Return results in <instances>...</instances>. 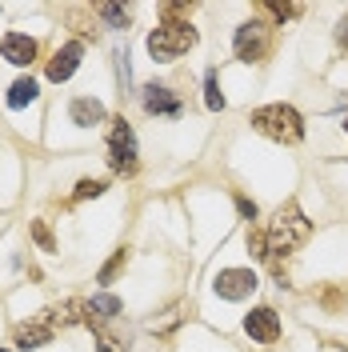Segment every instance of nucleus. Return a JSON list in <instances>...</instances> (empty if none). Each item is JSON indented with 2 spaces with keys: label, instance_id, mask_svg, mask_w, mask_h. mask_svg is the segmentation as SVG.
I'll use <instances>...</instances> for the list:
<instances>
[{
  "label": "nucleus",
  "instance_id": "f257e3e1",
  "mask_svg": "<svg viewBox=\"0 0 348 352\" xmlns=\"http://www.w3.org/2000/svg\"><path fill=\"white\" fill-rule=\"evenodd\" d=\"M312 236V220L296 208V204H284L276 217L268 220L264 228V241H268V256H288L296 244H305Z\"/></svg>",
  "mask_w": 348,
  "mask_h": 352
},
{
  "label": "nucleus",
  "instance_id": "f03ea898",
  "mask_svg": "<svg viewBox=\"0 0 348 352\" xmlns=\"http://www.w3.org/2000/svg\"><path fill=\"white\" fill-rule=\"evenodd\" d=\"M252 129L268 140H276V144H296L305 136V120L292 104H268V109L252 112Z\"/></svg>",
  "mask_w": 348,
  "mask_h": 352
},
{
  "label": "nucleus",
  "instance_id": "7ed1b4c3",
  "mask_svg": "<svg viewBox=\"0 0 348 352\" xmlns=\"http://www.w3.org/2000/svg\"><path fill=\"white\" fill-rule=\"evenodd\" d=\"M196 44V28L188 24H176V21H164L160 28H153V36H149V52H153V60H176L180 52H188Z\"/></svg>",
  "mask_w": 348,
  "mask_h": 352
},
{
  "label": "nucleus",
  "instance_id": "20e7f679",
  "mask_svg": "<svg viewBox=\"0 0 348 352\" xmlns=\"http://www.w3.org/2000/svg\"><path fill=\"white\" fill-rule=\"evenodd\" d=\"M109 168L120 176L136 173V132L124 116H116L109 129Z\"/></svg>",
  "mask_w": 348,
  "mask_h": 352
},
{
  "label": "nucleus",
  "instance_id": "39448f33",
  "mask_svg": "<svg viewBox=\"0 0 348 352\" xmlns=\"http://www.w3.org/2000/svg\"><path fill=\"white\" fill-rule=\"evenodd\" d=\"M237 56L240 60H248V65H257V60H264L268 56V48H272V36H268V24L261 21H248L237 28Z\"/></svg>",
  "mask_w": 348,
  "mask_h": 352
},
{
  "label": "nucleus",
  "instance_id": "423d86ee",
  "mask_svg": "<svg viewBox=\"0 0 348 352\" xmlns=\"http://www.w3.org/2000/svg\"><path fill=\"white\" fill-rule=\"evenodd\" d=\"M213 288H217V296H224V300H244L257 288V272L252 268H224V272H217Z\"/></svg>",
  "mask_w": 348,
  "mask_h": 352
},
{
  "label": "nucleus",
  "instance_id": "0eeeda50",
  "mask_svg": "<svg viewBox=\"0 0 348 352\" xmlns=\"http://www.w3.org/2000/svg\"><path fill=\"white\" fill-rule=\"evenodd\" d=\"M56 329H61V324H56V316H52V308H48V312H41V316H32L28 324H17L12 340H17V349H41L44 340H52Z\"/></svg>",
  "mask_w": 348,
  "mask_h": 352
},
{
  "label": "nucleus",
  "instance_id": "6e6552de",
  "mask_svg": "<svg viewBox=\"0 0 348 352\" xmlns=\"http://www.w3.org/2000/svg\"><path fill=\"white\" fill-rule=\"evenodd\" d=\"M244 332H248L252 340H261V344H272V340L281 336V316H276L272 308H252V312L244 316Z\"/></svg>",
  "mask_w": 348,
  "mask_h": 352
},
{
  "label": "nucleus",
  "instance_id": "1a4fd4ad",
  "mask_svg": "<svg viewBox=\"0 0 348 352\" xmlns=\"http://www.w3.org/2000/svg\"><path fill=\"white\" fill-rule=\"evenodd\" d=\"M80 56H85V44L80 41H68L65 48H56V56L48 60V80H56V85L68 80V76L80 68Z\"/></svg>",
  "mask_w": 348,
  "mask_h": 352
},
{
  "label": "nucleus",
  "instance_id": "9d476101",
  "mask_svg": "<svg viewBox=\"0 0 348 352\" xmlns=\"http://www.w3.org/2000/svg\"><path fill=\"white\" fill-rule=\"evenodd\" d=\"M0 56H4L8 65H17V68H28L32 60H36V41L24 36V32H8V36L0 41Z\"/></svg>",
  "mask_w": 348,
  "mask_h": 352
},
{
  "label": "nucleus",
  "instance_id": "9b49d317",
  "mask_svg": "<svg viewBox=\"0 0 348 352\" xmlns=\"http://www.w3.org/2000/svg\"><path fill=\"white\" fill-rule=\"evenodd\" d=\"M144 109L153 116H180V96L173 88H160V85H149L144 88Z\"/></svg>",
  "mask_w": 348,
  "mask_h": 352
},
{
  "label": "nucleus",
  "instance_id": "f8f14e48",
  "mask_svg": "<svg viewBox=\"0 0 348 352\" xmlns=\"http://www.w3.org/2000/svg\"><path fill=\"white\" fill-rule=\"evenodd\" d=\"M112 316H120V300H116V296L100 292V296L85 300V324H88V329H100V324L112 320Z\"/></svg>",
  "mask_w": 348,
  "mask_h": 352
},
{
  "label": "nucleus",
  "instance_id": "ddd939ff",
  "mask_svg": "<svg viewBox=\"0 0 348 352\" xmlns=\"http://www.w3.org/2000/svg\"><path fill=\"white\" fill-rule=\"evenodd\" d=\"M68 116H72V124L92 129V124H100V120H105V104H100V100H92V96H76V100H72V109H68Z\"/></svg>",
  "mask_w": 348,
  "mask_h": 352
},
{
  "label": "nucleus",
  "instance_id": "4468645a",
  "mask_svg": "<svg viewBox=\"0 0 348 352\" xmlns=\"http://www.w3.org/2000/svg\"><path fill=\"white\" fill-rule=\"evenodd\" d=\"M36 100V80L32 76H21L17 85L8 88V109H24V104H32Z\"/></svg>",
  "mask_w": 348,
  "mask_h": 352
},
{
  "label": "nucleus",
  "instance_id": "2eb2a0df",
  "mask_svg": "<svg viewBox=\"0 0 348 352\" xmlns=\"http://www.w3.org/2000/svg\"><path fill=\"white\" fill-rule=\"evenodd\" d=\"M96 340H100V352H129V332H109L105 324L96 329Z\"/></svg>",
  "mask_w": 348,
  "mask_h": 352
},
{
  "label": "nucleus",
  "instance_id": "dca6fc26",
  "mask_svg": "<svg viewBox=\"0 0 348 352\" xmlns=\"http://www.w3.org/2000/svg\"><path fill=\"white\" fill-rule=\"evenodd\" d=\"M96 12H100L112 28H129V21H132V12L124 4H96Z\"/></svg>",
  "mask_w": 348,
  "mask_h": 352
},
{
  "label": "nucleus",
  "instance_id": "f3484780",
  "mask_svg": "<svg viewBox=\"0 0 348 352\" xmlns=\"http://www.w3.org/2000/svg\"><path fill=\"white\" fill-rule=\"evenodd\" d=\"M261 12H268L272 21H281V24H284V21H292L301 8H296V4H281V0H261Z\"/></svg>",
  "mask_w": 348,
  "mask_h": 352
},
{
  "label": "nucleus",
  "instance_id": "a211bd4d",
  "mask_svg": "<svg viewBox=\"0 0 348 352\" xmlns=\"http://www.w3.org/2000/svg\"><path fill=\"white\" fill-rule=\"evenodd\" d=\"M204 104L213 112L224 109V96H220V85H217V72H204Z\"/></svg>",
  "mask_w": 348,
  "mask_h": 352
},
{
  "label": "nucleus",
  "instance_id": "6ab92c4d",
  "mask_svg": "<svg viewBox=\"0 0 348 352\" xmlns=\"http://www.w3.org/2000/svg\"><path fill=\"white\" fill-rule=\"evenodd\" d=\"M248 252H252L257 261H268V241H264L261 228H248Z\"/></svg>",
  "mask_w": 348,
  "mask_h": 352
},
{
  "label": "nucleus",
  "instance_id": "aec40b11",
  "mask_svg": "<svg viewBox=\"0 0 348 352\" xmlns=\"http://www.w3.org/2000/svg\"><path fill=\"white\" fill-rule=\"evenodd\" d=\"M105 188H109V184H105V180H80V184H76V192H72V197H76V200H92V197H100V192H105Z\"/></svg>",
  "mask_w": 348,
  "mask_h": 352
},
{
  "label": "nucleus",
  "instance_id": "412c9836",
  "mask_svg": "<svg viewBox=\"0 0 348 352\" xmlns=\"http://www.w3.org/2000/svg\"><path fill=\"white\" fill-rule=\"evenodd\" d=\"M180 312H184V305L168 308V312H164V320H153V332H160V336H164V332H173L176 324H180Z\"/></svg>",
  "mask_w": 348,
  "mask_h": 352
},
{
  "label": "nucleus",
  "instance_id": "4be33fe9",
  "mask_svg": "<svg viewBox=\"0 0 348 352\" xmlns=\"http://www.w3.org/2000/svg\"><path fill=\"white\" fill-rule=\"evenodd\" d=\"M32 241L41 244L44 252H52V248H56V241H52V232H48V224H44V220H32Z\"/></svg>",
  "mask_w": 348,
  "mask_h": 352
},
{
  "label": "nucleus",
  "instance_id": "5701e85b",
  "mask_svg": "<svg viewBox=\"0 0 348 352\" xmlns=\"http://www.w3.org/2000/svg\"><path fill=\"white\" fill-rule=\"evenodd\" d=\"M120 264H124V248H116V252H112V261L105 264V268H100V285H109L112 276L120 272Z\"/></svg>",
  "mask_w": 348,
  "mask_h": 352
},
{
  "label": "nucleus",
  "instance_id": "b1692460",
  "mask_svg": "<svg viewBox=\"0 0 348 352\" xmlns=\"http://www.w3.org/2000/svg\"><path fill=\"white\" fill-rule=\"evenodd\" d=\"M237 208H240V217H244V220H257V204H252L248 197H240V200H237Z\"/></svg>",
  "mask_w": 348,
  "mask_h": 352
},
{
  "label": "nucleus",
  "instance_id": "393cba45",
  "mask_svg": "<svg viewBox=\"0 0 348 352\" xmlns=\"http://www.w3.org/2000/svg\"><path fill=\"white\" fill-rule=\"evenodd\" d=\"M184 12H193V4H164V21H173V16H184Z\"/></svg>",
  "mask_w": 348,
  "mask_h": 352
},
{
  "label": "nucleus",
  "instance_id": "a878e982",
  "mask_svg": "<svg viewBox=\"0 0 348 352\" xmlns=\"http://www.w3.org/2000/svg\"><path fill=\"white\" fill-rule=\"evenodd\" d=\"M336 41H340V44H345V48H348V16H345V21H340V28H336Z\"/></svg>",
  "mask_w": 348,
  "mask_h": 352
},
{
  "label": "nucleus",
  "instance_id": "bb28decb",
  "mask_svg": "<svg viewBox=\"0 0 348 352\" xmlns=\"http://www.w3.org/2000/svg\"><path fill=\"white\" fill-rule=\"evenodd\" d=\"M345 132H348V120H345Z\"/></svg>",
  "mask_w": 348,
  "mask_h": 352
},
{
  "label": "nucleus",
  "instance_id": "cd10ccee",
  "mask_svg": "<svg viewBox=\"0 0 348 352\" xmlns=\"http://www.w3.org/2000/svg\"><path fill=\"white\" fill-rule=\"evenodd\" d=\"M0 352H8V349H0Z\"/></svg>",
  "mask_w": 348,
  "mask_h": 352
}]
</instances>
